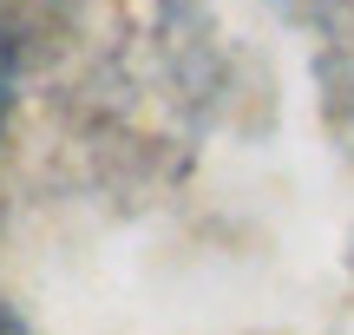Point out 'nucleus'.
<instances>
[{
    "label": "nucleus",
    "mask_w": 354,
    "mask_h": 335,
    "mask_svg": "<svg viewBox=\"0 0 354 335\" xmlns=\"http://www.w3.org/2000/svg\"><path fill=\"white\" fill-rule=\"evenodd\" d=\"M7 92H13V46H7V26H0V118H7Z\"/></svg>",
    "instance_id": "obj_1"
}]
</instances>
